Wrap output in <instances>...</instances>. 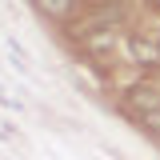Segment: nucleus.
I'll list each match as a JSON object with an SVG mask.
<instances>
[{
  "label": "nucleus",
  "instance_id": "nucleus-1",
  "mask_svg": "<svg viewBox=\"0 0 160 160\" xmlns=\"http://www.w3.org/2000/svg\"><path fill=\"white\" fill-rule=\"evenodd\" d=\"M128 100H132L136 108H144V112H156V108H160V88H152V84H136V88L128 92Z\"/></svg>",
  "mask_w": 160,
  "mask_h": 160
},
{
  "label": "nucleus",
  "instance_id": "nucleus-2",
  "mask_svg": "<svg viewBox=\"0 0 160 160\" xmlns=\"http://www.w3.org/2000/svg\"><path fill=\"white\" fill-rule=\"evenodd\" d=\"M128 48H132V56H136L140 64H156L160 60V44H148V40H140V36L128 40Z\"/></svg>",
  "mask_w": 160,
  "mask_h": 160
},
{
  "label": "nucleus",
  "instance_id": "nucleus-3",
  "mask_svg": "<svg viewBox=\"0 0 160 160\" xmlns=\"http://www.w3.org/2000/svg\"><path fill=\"white\" fill-rule=\"evenodd\" d=\"M72 4H76V0H36V8L44 16H52V20H64L72 12Z\"/></svg>",
  "mask_w": 160,
  "mask_h": 160
},
{
  "label": "nucleus",
  "instance_id": "nucleus-4",
  "mask_svg": "<svg viewBox=\"0 0 160 160\" xmlns=\"http://www.w3.org/2000/svg\"><path fill=\"white\" fill-rule=\"evenodd\" d=\"M140 120H144V128H148L152 136H160V108L156 112H140Z\"/></svg>",
  "mask_w": 160,
  "mask_h": 160
},
{
  "label": "nucleus",
  "instance_id": "nucleus-5",
  "mask_svg": "<svg viewBox=\"0 0 160 160\" xmlns=\"http://www.w3.org/2000/svg\"><path fill=\"white\" fill-rule=\"evenodd\" d=\"M156 44H160V40H156Z\"/></svg>",
  "mask_w": 160,
  "mask_h": 160
}]
</instances>
